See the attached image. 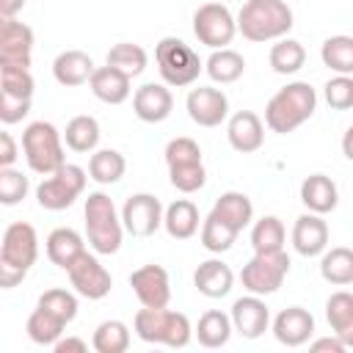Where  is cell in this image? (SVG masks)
Wrapping results in <instances>:
<instances>
[{
    "instance_id": "obj_45",
    "label": "cell",
    "mask_w": 353,
    "mask_h": 353,
    "mask_svg": "<svg viewBox=\"0 0 353 353\" xmlns=\"http://www.w3.org/2000/svg\"><path fill=\"white\" fill-rule=\"evenodd\" d=\"M323 97L328 108L334 110H350L353 108V74H334L323 85Z\"/></svg>"
},
{
    "instance_id": "obj_2",
    "label": "cell",
    "mask_w": 353,
    "mask_h": 353,
    "mask_svg": "<svg viewBox=\"0 0 353 353\" xmlns=\"http://www.w3.org/2000/svg\"><path fill=\"white\" fill-rule=\"evenodd\" d=\"M292 8L287 0H245L237 11V33L254 44L279 41L292 30Z\"/></svg>"
},
{
    "instance_id": "obj_3",
    "label": "cell",
    "mask_w": 353,
    "mask_h": 353,
    "mask_svg": "<svg viewBox=\"0 0 353 353\" xmlns=\"http://www.w3.org/2000/svg\"><path fill=\"white\" fill-rule=\"evenodd\" d=\"M83 215H85V237L94 254L99 256L116 254L124 240V223H121V212L116 210L113 199L102 190L88 193Z\"/></svg>"
},
{
    "instance_id": "obj_32",
    "label": "cell",
    "mask_w": 353,
    "mask_h": 353,
    "mask_svg": "<svg viewBox=\"0 0 353 353\" xmlns=\"http://www.w3.org/2000/svg\"><path fill=\"white\" fill-rule=\"evenodd\" d=\"M127 171V160L116 149H97L88 157V176L97 185H116Z\"/></svg>"
},
{
    "instance_id": "obj_47",
    "label": "cell",
    "mask_w": 353,
    "mask_h": 353,
    "mask_svg": "<svg viewBox=\"0 0 353 353\" xmlns=\"http://www.w3.org/2000/svg\"><path fill=\"white\" fill-rule=\"evenodd\" d=\"M30 113V99H14L0 94V121L3 124H17Z\"/></svg>"
},
{
    "instance_id": "obj_30",
    "label": "cell",
    "mask_w": 353,
    "mask_h": 353,
    "mask_svg": "<svg viewBox=\"0 0 353 353\" xmlns=\"http://www.w3.org/2000/svg\"><path fill=\"white\" fill-rule=\"evenodd\" d=\"M204 69H207V74H210L212 83L229 85V83H234V80L243 77V72H245V58H243L237 50L221 47V50H212V55L207 58Z\"/></svg>"
},
{
    "instance_id": "obj_51",
    "label": "cell",
    "mask_w": 353,
    "mask_h": 353,
    "mask_svg": "<svg viewBox=\"0 0 353 353\" xmlns=\"http://www.w3.org/2000/svg\"><path fill=\"white\" fill-rule=\"evenodd\" d=\"M25 276H28V273L11 270V268H0V287H3V290H11V287H17Z\"/></svg>"
},
{
    "instance_id": "obj_13",
    "label": "cell",
    "mask_w": 353,
    "mask_h": 353,
    "mask_svg": "<svg viewBox=\"0 0 353 353\" xmlns=\"http://www.w3.org/2000/svg\"><path fill=\"white\" fill-rule=\"evenodd\" d=\"M33 61V30L30 25L14 19L0 22V66L30 69Z\"/></svg>"
},
{
    "instance_id": "obj_21",
    "label": "cell",
    "mask_w": 353,
    "mask_h": 353,
    "mask_svg": "<svg viewBox=\"0 0 353 353\" xmlns=\"http://www.w3.org/2000/svg\"><path fill=\"white\" fill-rule=\"evenodd\" d=\"M130 80H132L130 74H124L121 69L105 63V66H97V69H94V74H91V80H88V88H91V94H94L99 102H105V105H121V102H127L130 94H132Z\"/></svg>"
},
{
    "instance_id": "obj_25",
    "label": "cell",
    "mask_w": 353,
    "mask_h": 353,
    "mask_svg": "<svg viewBox=\"0 0 353 353\" xmlns=\"http://www.w3.org/2000/svg\"><path fill=\"white\" fill-rule=\"evenodd\" d=\"M44 245H47V256H50V262L58 265L61 270H69L72 262L85 251V240H83V234L74 232L72 226H58V229H52V232L47 234Z\"/></svg>"
},
{
    "instance_id": "obj_12",
    "label": "cell",
    "mask_w": 353,
    "mask_h": 353,
    "mask_svg": "<svg viewBox=\"0 0 353 353\" xmlns=\"http://www.w3.org/2000/svg\"><path fill=\"white\" fill-rule=\"evenodd\" d=\"M66 276H69V284L74 287V292L80 298H88V301H102L110 292V287H113V279H110L108 268L94 254H88V251H83L72 262Z\"/></svg>"
},
{
    "instance_id": "obj_14",
    "label": "cell",
    "mask_w": 353,
    "mask_h": 353,
    "mask_svg": "<svg viewBox=\"0 0 353 353\" xmlns=\"http://www.w3.org/2000/svg\"><path fill=\"white\" fill-rule=\"evenodd\" d=\"M130 287L135 292V298L141 301V306H152V309H163L171 301V279L168 270L163 265H141L130 273Z\"/></svg>"
},
{
    "instance_id": "obj_37",
    "label": "cell",
    "mask_w": 353,
    "mask_h": 353,
    "mask_svg": "<svg viewBox=\"0 0 353 353\" xmlns=\"http://www.w3.org/2000/svg\"><path fill=\"white\" fill-rule=\"evenodd\" d=\"M63 328H66V323L63 320H58L55 314H50L47 309H41V306H36L33 312H30V317H28V323H25V331H28V336H30V342H36V345H55L61 336H63Z\"/></svg>"
},
{
    "instance_id": "obj_5",
    "label": "cell",
    "mask_w": 353,
    "mask_h": 353,
    "mask_svg": "<svg viewBox=\"0 0 353 353\" xmlns=\"http://www.w3.org/2000/svg\"><path fill=\"white\" fill-rule=\"evenodd\" d=\"M22 152L28 160V168L33 174H52L58 171L66 157H63V132L55 130V124L50 121H30L22 132Z\"/></svg>"
},
{
    "instance_id": "obj_28",
    "label": "cell",
    "mask_w": 353,
    "mask_h": 353,
    "mask_svg": "<svg viewBox=\"0 0 353 353\" xmlns=\"http://www.w3.org/2000/svg\"><path fill=\"white\" fill-rule=\"evenodd\" d=\"M212 212H215L218 218H223L226 223H232L237 232H243V229L254 221V204H251V199H248L245 193H240V190H226V193H221V196L215 199Z\"/></svg>"
},
{
    "instance_id": "obj_49",
    "label": "cell",
    "mask_w": 353,
    "mask_h": 353,
    "mask_svg": "<svg viewBox=\"0 0 353 353\" xmlns=\"http://www.w3.org/2000/svg\"><path fill=\"white\" fill-rule=\"evenodd\" d=\"M52 350H55V353H85L88 345H85V339H80V336H61V339L52 345Z\"/></svg>"
},
{
    "instance_id": "obj_15",
    "label": "cell",
    "mask_w": 353,
    "mask_h": 353,
    "mask_svg": "<svg viewBox=\"0 0 353 353\" xmlns=\"http://www.w3.org/2000/svg\"><path fill=\"white\" fill-rule=\"evenodd\" d=\"M185 110H188L193 124H199V127H218L229 116V99H226V94L221 88L199 85V88L188 91Z\"/></svg>"
},
{
    "instance_id": "obj_39",
    "label": "cell",
    "mask_w": 353,
    "mask_h": 353,
    "mask_svg": "<svg viewBox=\"0 0 353 353\" xmlns=\"http://www.w3.org/2000/svg\"><path fill=\"white\" fill-rule=\"evenodd\" d=\"M91 347L97 353H124L130 347V328L121 320H105L97 325L91 336Z\"/></svg>"
},
{
    "instance_id": "obj_17",
    "label": "cell",
    "mask_w": 353,
    "mask_h": 353,
    "mask_svg": "<svg viewBox=\"0 0 353 353\" xmlns=\"http://www.w3.org/2000/svg\"><path fill=\"white\" fill-rule=\"evenodd\" d=\"M174 97L165 83H143L132 94V113L146 124H160L171 116Z\"/></svg>"
},
{
    "instance_id": "obj_1",
    "label": "cell",
    "mask_w": 353,
    "mask_h": 353,
    "mask_svg": "<svg viewBox=\"0 0 353 353\" xmlns=\"http://www.w3.org/2000/svg\"><path fill=\"white\" fill-rule=\"evenodd\" d=\"M314 108H317V91L309 83H303V80L287 83L268 99L265 127L270 132L287 135V132L298 130L303 121H309L314 116Z\"/></svg>"
},
{
    "instance_id": "obj_44",
    "label": "cell",
    "mask_w": 353,
    "mask_h": 353,
    "mask_svg": "<svg viewBox=\"0 0 353 353\" xmlns=\"http://www.w3.org/2000/svg\"><path fill=\"white\" fill-rule=\"evenodd\" d=\"M28 190H30V182H28V176L22 171H17L11 165L8 168H0V201L6 207L19 204L28 196Z\"/></svg>"
},
{
    "instance_id": "obj_9",
    "label": "cell",
    "mask_w": 353,
    "mask_h": 353,
    "mask_svg": "<svg viewBox=\"0 0 353 353\" xmlns=\"http://www.w3.org/2000/svg\"><path fill=\"white\" fill-rule=\"evenodd\" d=\"M234 33H237V17H232V11L223 3H201L193 11V36L204 47L221 50L232 44Z\"/></svg>"
},
{
    "instance_id": "obj_31",
    "label": "cell",
    "mask_w": 353,
    "mask_h": 353,
    "mask_svg": "<svg viewBox=\"0 0 353 353\" xmlns=\"http://www.w3.org/2000/svg\"><path fill=\"white\" fill-rule=\"evenodd\" d=\"M99 121L94 116H74L69 119L66 130H63V141L72 152L77 154H88V152H97V143H99Z\"/></svg>"
},
{
    "instance_id": "obj_20",
    "label": "cell",
    "mask_w": 353,
    "mask_h": 353,
    "mask_svg": "<svg viewBox=\"0 0 353 353\" xmlns=\"http://www.w3.org/2000/svg\"><path fill=\"white\" fill-rule=\"evenodd\" d=\"M292 248L301 256H320L328 248V223L317 212H303L292 226Z\"/></svg>"
},
{
    "instance_id": "obj_36",
    "label": "cell",
    "mask_w": 353,
    "mask_h": 353,
    "mask_svg": "<svg viewBox=\"0 0 353 353\" xmlns=\"http://www.w3.org/2000/svg\"><path fill=\"white\" fill-rule=\"evenodd\" d=\"M268 61H270V69H273L276 74H295V72L303 69V63H306V50H303L301 41L284 36V39H279V41L270 47Z\"/></svg>"
},
{
    "instance_id": "obj_46",
    "label": "cell",
    "mask_w": 353,
    "mask_h": 353,
    "mask_svg": "<svg viewBox=\"0 0 353 353\" xmlns=\"http://www.w3.org/2000/svg\"><path fill=\"white\" fill-rule=\"evenodd\" d=\"M168 179L179 193H196L204 188L207 182V168L204 163H193V165H179V168H168Z\"/></svg>"
},
{
    "instance_id": "obj_8",
    "label": "cell",
    "mask_w": 353,
    "mask_h": 353,
    "mask_svg": "<svg viewBox=\"0 0 353 353\" xmlns=\"http://www.w3.org/2000/svg\"><path fill=\"white\" fill-rule=\"evenodd\" d=\"M287 273H290V256L281 248V251H270V254H254L243 265L240 281L254 295H273L284 284Z\"/></svg>"
},
{
    "instance_id": "obj_7",
    "label": "cell",
    "mask_w": 353,
    "mask_h": 353,
    "mask_svg": "<svg viewBox=\"0 0 353 353\" xmlns=\"http://www.w3.org/2000/svg\"><path fill=\"white\" fill-rule=\"evenodd\" d=\"M85 168L74 165V163H63L58 171L47 174L39 185H36V201L39 207L50 210V212H58V210H66L72 207L83 190H85Z\"/></svg>"
},
{
    "instance_id": "obj_26",
    "label": "cell",
    "mask_w": 353,
    "mask_h": 353,
    "mask_svg": "<svg viewBox=\"0 0 353 353\" xmlns=\"http://www.w3.org/2000/svg\"><path fill=\"white\" fill-rule=\"evenodd\" d=\"M163 229L168 232V237L174 240H190L199 229H201V215L199 207L190 199H176L165 207L163 215Z\"/></svg>"
},
{
    "instance_id": "obj_48",
    "label": "cell",
    "mask_w": 353,
    "mask_h": 353,
    "mask_svg": "<svg viewBox=\"0 0 353 353\" xmlns=\"http://www.w3.org/2000/svg\"><path fill=\"white\" fill-rule=\"evenodd\" d=\"M19 157V149H17V141L11 138V132H0V168H8L14 165Z\"/></svg>"
},
{
    "instance_id": "obj_29",
    "label": "cell",
    "mask_w": 353,
    "mask_h": 353,
    "mask_svg": "<svg viewBox=\"0 0 353 353\" xmlns=\"http://www.w3.org/2000/svg\"><path fill=\"white\" fill-rule=\"evenodd\" d=\"M320 276L334 284V287H347L353 284V248L336 245V248H325L320 254Z\"/></svg>"
},
{
    "instance_id": "obj_41",
    "label": "cell",
    "mask_w": 353,
    "mask_h": 353,
    "mask_svg": "<svg viewBox=\"0 0 353 353\" xmlns=\"http://www.w3.org/2000/svg\"><path fill=\"white\" fill-rule=\"evenodd\" d=\"M36 306L47 309L50 314H55V317H58V320H63L66 325H69V323L77 317V298H74V292L61 290V287H52V290L41 292Z\"/></svg>"
},
{
    "instance_id": "obj_16",
    "label": "cell",
    "mask_w": 353,
    "mask_h": 353,
    "mask_svg": "<svg viewBox=\"0 0 353 353\" xmlns=\"http://www.w3.org/2000/svg\"><path fill=\"white\" fill-rule=\"evenodd\" d=\"M229 317H232L234 331H237L243 339H259V336L270 328V309H268V303L262 301V295H254V292L237 298V301L232 303Z\"/></svg>"
},
{
    "instance_id": "obj_18",
    "label": "cell",
    "mask_w": 353,
    "mask_h": 353,
    "mask_svg": "<svg viewBox=\"0 0 353 353\" xmlns=\"http://www.w3.org/2000/svg\"><path fill=\"white\" fill-rule=\"evenodd\" d=\"M273 336L287 347H301L314 334V317L303 306H287L273 317Z\"/></svg>"
},
{
    "instance_id": "obj_24",
    "label": "cell",
    "mask_w": 353,
    "mask_h": 353,
    "mask_svg": "<svg viewBox=\"0 0 353 353\" xmlns=\"http://www.w3.org/2000/svg\"><path fill=\"white\" fill-rule=\"evenodd\" d=\"M193 287L204 298H223L234 287V273L223 259H204L193 273Z\"/></svg>"
},
{
    "instance_id": "obj_38",
    "label": "cell",
    "mask_w": 353,
    "mask_h": 353,
    "mask_svg": "<svg viewBox=\"0 0 353 353\" xmlns=\"http://www.w3.org/2000/svg\"><path fill=\"white\" fill-rule=\"evenodd\" d=\"M105 63H110V66L121 69V72H124V74H130V77H138V74L146 69L149 55H146V50H143L141 44L119 41V44H113V47L108 50Z\"/></svg>"
},
{
    "instance_id": "obj_10",
    "label": "cell",
    "mask_w": 353,
    "mask_h": 353,
    "mask_svg": "<svg viewBox=\"0 0 353 353\" xmlns=\"http://www.w3.org/2000/svg\"><path fill=\"white\" fill-rule=\"evenodd\" d=\"M39 259V234L30 223L14 221L3 232L0 243V268H11L19 273H28Z\"/></svg>"
},
{
    "instance_id": "obj_33",
    "label": "cell",
    "mask_w": 353,
    "mask_h": 353,
    "mask_svg": "<svg viewBox=\"0 0 353 353\" xmlns=\"http://www.w3.org/2000/svg\"><path fill=\"white\" fill-rule=\"evenodd\" d=\"M237 234H240V232H237L232 223H226L223 218H218L212 210H210V215L201 221V229H199L201 245H204L210 254H223V251H229V248L234 245Z\"/></svg>"
},
{
    "instance_id": "obj_40",
    "label": "cell",
    "mask_w": 353,
    "mask_h": 353,
    "mask_svg": "<svg viewBox=\"0 0 353 353\" xmlns=\"http://www.w3.org/2000/svg\"><path fill=\"white\" fill-rule=\"evenodd\" d=\"M33 74L19 66H0V94L14 99H33Z\"/></svg>"
},
{
    "instance_id": "obj_50",
    "label": "cell",
    "mask_w": 353,
    "mask_h": 353,
    "mask_svg": "<svg viewBox=\"0 0 353 353\" xmlns=\"http://www.w3.org/2000/svg\"><path fill=\"white\" fill-rule=\"evenodd\" d=\"M314 353H320V350H331V353H342L345 350V342L331 331V336H320V339H314L312 345H309Z\"/></svg>"
},
{
    "instance_id": "obj_4",
    "label": "cell",
    "mask_w": 353,
    "mask_h": 353,
    "mask_svg": "<svg viewBox=\"0 0 353 353\" xmlns=\"http://www.w3.org/2000/svg\"><path fill=\"white\" fill-rule=\"evenodd\" d=\"M132 328H135L138 339H143L149 345H165V347H185L193 336V325H190L188 314L174 312L168 306L138 309L132 317Z\"/></svg>"
},
{
    "instance_id": "obj_34",
    "label": "cell",
    "mask_w": 353,
    "mask_h": 353,
    "mask_svg": "<svg viewBox=\"0 0 353 353\" xmlns=\"http://www.w3.org/2000/svg\"><path fill=\"white\" fill-rule=\"evenodd\" d=\"M320 61L336 74H353V36H328L320 47Z\"/></svg>"
},
{
    "instance_id": "obj_11",
    "label": "cell",
    "mask_w": 353,
    "mask_h": 353,
    "mask_svg": "<svg viewBox=\"0 0 353 353\" xmlns=\"http://www.w3.org/2000/svg\"><path fill=\"white\" fill-rule=\"evenodd\" d=\"M163 204L154 193H132L121 207V223L124 232L132 237H152L163 226Z\"/></svg>"
},
{
    "instance_id": "obj_22",
    "label": "cell",
    "mask_w": 353,
    "mask_h": 353,
    "mask_svg": "<svg viewBox=\"0 0 353 353\" xmlns=\"http://www.w3.org/2000/svg\"><path fill=\"white\" fill-rule=\"evenodd\" d=\"M94 61L88 52L83 50H63L55 55L52 61V77L58 85L63 88H77V85H85L94 74Z\"/></svg>"
},
{
    "instance_id": "obj_42",
    "label": "cell",
    "mask_w": 353,
    "mask_h": 353,
    "mask_svg": "<svg viewBox=\"0 0 353 353\" xmlns=\"http://www.w3.org/2000/svg\"><path fill=\"white\" fill-rule=\"evenodd\" d=\"M165 165L168 168H179V165H193V163H204L201 160V146L193 141V138H171L165 143Z\"/></svg>"
},
{
    "instance_id": "obj_35",
    "label": "cell",
    "mask_w": 353,
    "mask_h": 353,
    "mask_svg": "<svg viewBox=\"0 0 353 353\" xmlns=\"http://www.w3.org/2000/svg\"><path fill=\"white\" fill-rule=\"evenodd\" d=\"M287 240L284 223L276 215H262L259 221H254L251 226V245L254 254H270V251H281Z\"/></svg>"
},
{
    "instance_id": "obj_53",
    "label": "cell",
    "mask_w": 353,
    "mask_h": 353,
    "mask_svg": "<svg viewBox=\"0 0 353 353\" xmlns=\"http://www.w3.org/2000/svg\"><path fill=\"white\" fill-rule=\"evenodd\" d=\"M342 154L353 163V124L345 130V135H342Z\"/></svg>"
},
{
    "instance_id": "obj_27",
    "label": "cell",
    "mask_w": 353,
    "mask_h": 353,
    "mask_svg": "<svg viewBox=\"0 0 353 353\" xmlns=\"http://www.w3.org/2000/svg\"><path fill=\"white\" fill-rule=\"evenodd\" d=\"M193 334H196V339H199L201 347L215 350V347H223V345L232 339L234 325H232V317H229L226 312H221V309H210V312H204V314L199 317Z\"/></svg>"
},
{
    "instance_id": "obj_19",
    "label": "cell",
    "mask_w": 353,
    "mask_h": 353,
    "mask_svg": "<svg viewBox=\"0 0 353 353\" xmlns=\"http://www.w3.org/2000/svg\"><path fill=\"white\" fill-rule=\"evenodd\" d=\"M226 138L234 152L251 154V152L262 149V143H265V124L254 110H237L229 116Z\"/></svg>"
},
{
    "instance_id": "obj_52",
    "label": "cell",
    "mask_w": 353,
    "mask_h": 353,
    "mask_svg": "<svg viewBox=\"0 0 353 353\" xmlns=\"http://www.w3.org/2000/svg\"><path fill=\"white\" fill-rule=\"evenodd\" d=\"M28 0H0V17L3 19H14L22 8H25Z\"/></svg>"
},
{
    "instance_id": "obj_23",
    "label": "cell",
    "mask_w": 353,
    "mask_h": 353,
    "mask_svg": "<svg viewBox=\"0 0 353 353\" xmlns=\"http://www.w3.org/2000/svg\"><path fill=\"white\" fill-rule=\"evenodd\" d=\"M301 201L309 212H317V215H328L336 210L339 204V190H336V182L325 174H309L303 182H301Z\"/></svg>"
},
{
    "instance_id": "obj_6",
    "label": "cell",
    "mask_w": 353,
    "mask_h": 353,
    "mask_svg": "<svg viewBox=\"0 0 353 353\" xmlns=\"http://www.w3.org/2000/svg\"><path fill=\"white\" fill-rule=\"evenodd\" d=\"M154 61H157V72H160L163 83L174 85V88H185V85L196 83L204 69L199 52L176 36H163L157 41Z\"/></svg>"
},
{
    "instance_id": "obj_43",
    "label": "cell",
    "mask_w": 353,
    "mask_h": 353,
    "mask_svg": "<svg viewBox=\"0 0 353 353\" xmlns=\"http://www.w3.org/2000/svg\"><path fill=\"white\" fill-rule=\"evenodd\" d=\"M325 320H328L334 334H339L353 320V295L347 290H339V292L328 295V301H325Z\"/></svg>"
}]
</instances>
